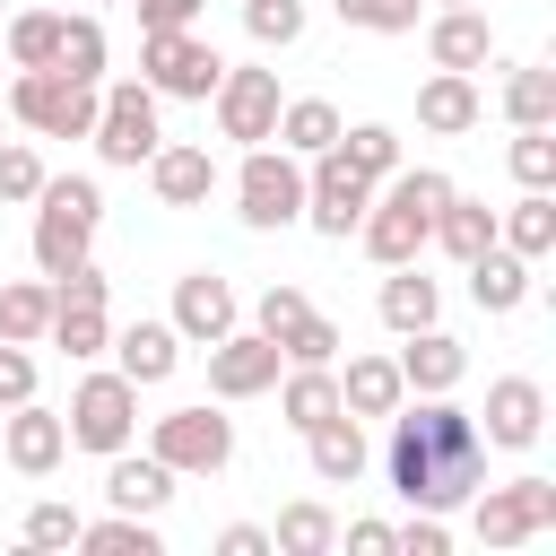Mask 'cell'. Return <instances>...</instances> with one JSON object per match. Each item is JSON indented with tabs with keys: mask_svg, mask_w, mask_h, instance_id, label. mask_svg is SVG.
Here are the masks:
<instances>
[{
	"mask_svg": "<svg viewBox=\"0 0 556 556\" xmlns=\"http://www.w3.org/2000/svg\"><path fill=\"white\" fill-rule=\"evenodd\" d=\"M382 469H391V495L408 513H460L486 486V434L469 408H452V391H408L391 408Z\"/></svg>",
	"mask_w": 556,
	"mask_h": 556,
	"instance_id": "6da1fadb",
	"label": "cell"
},
{
	"mask_svg": "<svg viewBox=\"0 0 556 556\" xmlns=\"http://www.w3.org/2000/svg\"><path fill=\"white\" fill-rule=\"evenodd\" d=\"M96 226H104V191L87 174H43V191H35V269L43 278L78 269L87 243H96Z\"/></svg>",
	"mask_w": 556,
	"mask_h": 556,
	"instance_id": "7a4b0ae2",
	"label": "cell"
},
{
	"mask_svg": "<svg viewBox=\"0 0 556 556\" xmlns=\"http://www.w3.org/2000/svg\"><path fill=\"white\" fill-rule=\"evenodd\" d=\"M235 217L252 226V235H278V226H295L304 217V156H287V148H243V165H235Z\"/></svg>",
	"mask_w": 556,
	"mask_h": 556,
	"instance_id": "3957f363",
	"label": "cell"
},
{
	"mask_svg": "<svg viewBox=\"0 0 556 556\" xmlns=\"http://www.w3.org/2000/svg\"><path fill=\"white\" fill-rule=\"evenodd\" d=\"M61 426H70V452H122L130 434H139V382L130 374H87L78 391H70V408H61Z\"/></svg>",
	"mask_w": 556,
	"mask_h": 556,
	"instance_id": "277c9868",
	"label": "cell"
},
{
	"mask_svg": "<svg viewBox=\"0 0 556 556\" xmlns=\"http://www.w3.org/2000/svg\"><path fill=\"white\" fill-rule=\"evenodd\" d=\"M217 43L208 35H191V26H148L139 35V78L156 87V96H182V104H208V87H217Z\"/></svg>",
	"mask_w": 556,
	"mask_h": 556,
	"instance_id": "5b68a950",
	"label": "cell"
},
{
	"mask_svg": "<svg viewBox=\"0 0 556 556\" xmlns=\"http://www.w3.org/2000/svg\"><path fill=\"white\" fill-rule=\"evenodd\" d=\"M87 139H96L104 165H148L156 139H165V130H156V87H148V78L96 87V130H87Z\"/></svg>",
	"mask_w": 556,
	"mask_h": 556,
	"instance_id": "8992f818",
	"label": "cell"
},
{
	"mask_svg": "<svg viewBox=\"0 0 556 556\" xmlns=\"http://www.w3.org/2000/svg\"><path fill=\"white\" fill-rule=\"evenodd\" d=\"M9 122L43 130V139H87L96 130V87H78L61 70H17L9 78Z\"/></svg>",
	"mask_w": 556,
	"mask_h": 556,
	"instance_id": "52a82bcc",
	"label": "cell"
},
{
	"mask_svg": "<svg viewBox=\"0 0 556 556\" xmlns=\"http://www.w3.org/2000/svg\"><path fill=\"white\" fill-rule=\"evenodd\" d=\"M148 452H156L174 478H217V469L235 460V417H217V408H165V417L148 426Z\"/></svg>",
	"mask_w": 556,
	"mask_h": 556,
	"instance_id": "ba28073f",
	"label": "cell"
},
{
	"mask_svg": "<svg viewBox=\"0 0 556 556\" xmlns=\"http://www.w3.org/2000/svg\"><path fill=\"white\" fill-rule=\"evenodd\" d=\"M469 530L486 547H521L539 530H556V478H513V486H478L469 495Z\"/></svg>",
	"mask_w": 556,
	"mask_h": 556,
	"instance_id": "9c48e42d",
	"label": "cell"
},
{
	"mask_svg": "<svg viewBox=\"0 0 556 556\" xmlns=\"http://www.w3.org/2000/svg\"><path fill=\"white\" fill-rule=\"evenodd\" d=\"M365 200H374V182H365L339 148L304 156V226H313V235L348 243V235H356V217H365Z\"/></svg>",
	"mask_w": 556,
	"mask_h": 556,
	"instance_id": "30bf717a",
	"label": "cell"
},
{
	"mask_svg": "<svg viewBox=\"0 0 556 556\" xmlns=\"http://www.w3.org/2000/svg\"><path fill=\"white\" fill-rule=\"evenodd\" d=\"M208 104H217V139H235V148H261L269 130H278V70H217V87H208Z\"/></svg>",
	"mask_w": 556,
	"mask_h": 556,
	"instance_id": "8fae6325",
	"label": "cell"
},
{
	"mask_svg": "<svg viewBox=\"0 0 556 556\" xmlns=\"http://www.w3.org/2000/svg\"><path fill=\"white\" fill-rule=\"evenodd\" d=\"M287 374V356H278V339H261V330H226V339H208V391L217 400H261L269 382Z\"/></svg>",
	"mask_w": 556,
	"mask_h": 556,
	"instance_id": "7c38bea8",
	"label": "cell"
},
{
	"mask_svg": "<svg viewBox=\"0 0 556 556\" xmlns=\"http://www.w3.org/2000/svg\"><path fill=\"white\" fill-rule=\"evenodd\" d=\"M478 417H486L478 434H486L495 452H530V443L547 434V391H539L530 374H495V382H486V408H478Z\"/></svg>",
	"mask_w": 556,
	"mask_h": 556,
	"instance_id": "4fadbf2b",
	"label": "cell"
},
{
	"mask_svg": "<svg viewBox=\"0 0 556 556\" xmlns=\"http://www.w3.org/2000/svg\"><path fill=\"white\" fill-rule=\"evenodd\" d=\"M426 235H434V217L408 208V200H391V191L374 182V200H365V217H356V243H365L382 269H400V261H426Z\"/></svg>",
	"mask_w": 556,
	"mask_h": 556,
	"instance_id": "5bb4252c",
	"label": "cell"
},
{
	"mask_svg": "<svg viewBox=\"0 0 556 556\" xmlns=\"http://www.w3.org/2000/svg\"><path fill=\"white\" fill-rule=\"evenodd\" d=\"M0 460H9L17 478H52V469L70 460V426H61L52 408H35V400H17V408L0 417Z\"/></svg>",
	"mask_w": 556,
	"mask_h": 556,
	"instance_id": "9a60e30c",
	"label": "cell"
},
{
	"mask_svg": "<svg viewBox=\"0 0 556 556\" xmlns=\"http://www.w3.org/2000/svg\"><path fill=\"white\" fill-rule=\"evenodd\" d=\"M235 321H243V304H235V287H226L217 269H182V278H174V330H182L191 348L226 339Z\"/></svg>",
	"mask_w": 556,
	"mask_h": 556,
	"instance_id": "2e32d148",
	"label": "cell"
},
{
	"mask_svg": "<svg viewBox=\"0 0 556 556\" xmlns=\"http://www.w3.org/2000/svg\"><path fill=\"white\" fill-rule=\"evenodd\" d=\"M104 504L156 521V513L174 504V469H165L156 452H130V443H122V452H104Z\"/></svg>",
	"mask_w": 556,
	"mask_h": 556,
	"instance_id": "e0dca14e",
	"label": "cell"
},
{
	"mask_svg": "<svg viewBox=\"0 0 556 556\" xmlns=\"http://www.w3.org/2000/svg\"><path fill=\"white\" fill-rule=\"evenodd\" d=\"M426 52H434V70H486L495 61V26H486V9L469 0V9H434V26H426Z\"/></svg>",
	"mask_w": 556,
	"mask_h": 556,
	"instance_id": "ac0fdd59",
	"label": "cell"
},
{
	"mask_svg": "<svg viewBox=\"0 0 556 556\" xmlns=\"http://www.w3.org/2000/svg\"><path fill=\"white\" fill-rule=\"evenodd\" d=\"M478 122H486V96H478V78H469V70H434V78L417 87V130L460 139V130H478Z\"/></svg>",
	"mask_w": 556,
	"mask_h": 556,
	"instance_id": "d6986e66",
	"label": "cell"
},
{
	"mask_svg": "<svg viewBox=\"0 0 556 556\" xmlns=\"http://www.w3.org/2000/svg\"><path fill=\"white\" fill-rule=\"evenodd\" d=\"M148 182H156V200H165V208H200V200L217 191V156H208V148H191V139H156Z\"/></svg>",
	"mask_w": 556,
	"mask_h": 556,
	"instance_id": "ffe728a7",
	"label": "cell"
},
{
	"mask_svg": "<svg viewBox=\"0 0 556 556\" xmlns=\"http://www.w3.org/2000/svg\"><path fill=\"white\" fill-rule=\"evenodd\" d=\"M391 365H400V382H408V391H460L469 348H460L452 330H434V321H426V330H408V339H400V356H391Z\"/></svg>",
	"mask_w": 556,
	"mask_h": 556,
	"instance_id": "44dd1931",
	"label": "cell"
},
{
	"mask_svg": "<svg viewBox=\"0 0 556 556\" xmlns=\"http://www.w3.org/2000/svg\"><path fill=\"white\" fill-rule=\"evenodd\" d=\"M304 460H313V478H321V486H356L374 452H365V426H356V417L339 408V417L304 426Z\"/></svg>",
	"mask_w": 556,
	"mask_h": 556,
	"instance_id": "7402d4cb",
	"label": "cell"
},
{
	"mask_svg": "<svg viewBox=\"0 0 556 556\" xmlns=\"http://www.w3.org/2000/svg\"><path fill=\"white\" fill-rule=\"evenodd\" d=\"M174 365H182V330H174V321H130V330H113V374H130L139 391L165 382Z\"/></svg>",
	"mask_w": 556,
	"mask_h": 556,
	"instance_id": "603a6c76",
	"label": "cell"
},
{
	"mask_svg": "<svg viewBox=\"0 0 556 556\" xmlns=\"http://www.w3.org/2000/svg\"><path fill=\"white\" fill-rule=\"evenodd\" d=\"M460 269H469V304H478V313H521V304H530V261H521V252L486 243V252L460 261Z\"/></svg>",
	"mask_w": 556,
	"mask_h": 556,
	"instance_id": "cb8c5ba5",
	"label": "cell"
},
{
	"mask_svg": "<svg viewBox=\"0 0 556 556\" xmlns=\"http://www.w3.org/2000/svg\"><path fill=\"white\" fill-rule=\"evenodd\" d=\"M374 313H382V330H400V339H408V330H426V321L443 313V287H434V278H426L417 261H400V269L382 278V295H374Z\"/></svg>",
	"mask_w": 556,
	"mask_h": 556,
	"instance_id": "d4e9b609",
	"label": "cell"
},
{
	"mask_svg": "<svg viewBox=\"0 0 556 556\" xmlns=\"http://www.w3.org/2000/svg\"><path fill=\"white\" fill-rule=\"evenodd\" d=\"M278 417L304 434V426H321V417H339V365H287L278 382Z\"/></svg>",
	"mask_w": 556,
	"mask_h": 556,
	"instance_id": "484cf974",
	"label": "cell"
},
{
	"mask_svg": "<svg viewBox=\"0 0 556 556\" xmlns=\"http://www.w3.org/2000/svg\"><path fill=\"white\" fill-rule=\"evenodd\" d=\"M400 400H408V382H400L391 356H348V374H339V408L348 417H391Z\"/></svg>",
	"mask_w": 556,
	"mask_h": 556,
	"instance_id": "4316f807",
	"label": "cell"
},
{
	"mask_svg": "<svg viewBox=\"0 0 556 556\" xmlns=\"http://www.w3.org/2000/svg\"><path fill=\"white\" fill-rule=\"evenodd\" d=\"M269 139H278L287 156H321V148L339 139V104H330V96H287V104H278V130H269Z\"/></svg>",
	"mask_w": 556,
	"mask_h": 556,
	"instance_id": "83f0119b",
	"label": "cell"
},
{
	"mask_svg": "<svg viewBox=\"0 0 556 556\" xmlns=\"http://www.w3.org/2000/svg\"><path fill=\"white\" fill-rule=\"evenodd\" d=\"M495 243L521 252V261H547V252H556V200H547V191H521V200L495 217Z\"/></svg>",
	"mask_w": 556,
	"mask_h": 556,
	"instance_id": "f1b7e54d",
	"label": "cell"
},
{
	"mask_svg": "<svg viewBox=\"0 0 556 556\" xmlns=\"http://www.w3.org/2000/svg\"><path fill=\"white\" fill-rule=\"evenodd\" d=\"M426 243H443L452 261H478V252L495 243V208H486V200H460V191H452V200L434 208V235H426Z\"/></svg>",
	"mask_w": 556,
	"mask_h": 556,
	"instance_id": "f546056e",
	"label": "cell"
},
{
	"mask_svg": "<svg viewBox=\"0 0 556 556\" xmlns=\"http://www.w3.org/2000/svg\"><path fill=\"white\" fill-rule=\"evenodd\" d=\"M43 339H52L70 365H96V356L113 348V321H104V304H61V295H52V330H43Z\"/></svg>",
	"mask_w": 556,
	"mask_h": 556,
	"instance_id": "4dcf8cb0",
	"label": "cell"
},
{
	"mask_svg": "<svg viewBox=\"0 0 556 556\" xmlns=\"http://www.w3.org/2000/svg\"><path fill=\"white\" fill-rule=\"evenodd\" d=\"M43 330H52V278H9L0 287V339L43 348Z\"/></svg>",
	"mask_w": 556,
	"mask_h": 556,
	"instance_id": "1f68e13d",
	"label": "cell"
},
{
	"mask_svg": "<svg viewBox=\"0 0 556 556\" xmlns=\"http://www.w3.org/2000/svg\"><path fill=\"white\" fill-rule=\"evenodd\" d=\"M104 26L96 17H61V43H52V70L61 78H78V87H104Z\"/></svg>",
	"mask_w": 556,
	"mask_h": 556,
	"instance_id": "d6a6232c",
	"label": "cell"
},
{
	"mask_svg": "<svg viewBox=\"0 0 556 556\" xmlns=\"http://www.w3.org/2000/svg\"><path fill=\"white\" fill-rule=\"evenodd\" d=\"M504 122H513V130H539V122H556V70H547V61H530V70H504Z\"/></svg>",
	"mask_w": 556,
	"mask_h": 556,
	"instance_id": "836d02e7",
	"label": "cell"
},
{
	"mask_svg": "<svg viewBox=\"0 0 556 556\" xmlns=\"http://www.w3.org/2000/svg\"><path fill=\"white\" fill-rule=\"evenodd\" d=\"M365 182H382V174H400V130L391 122H339V139H330Z\"/></svg>",
	"mask_w": 556,
	"mask_h": 556,
	"instance_id": "e575fe53",
	"label": "cell"
},
{
	"mask_svg": "<svg viewBox=\"0 0 556 556\" xmlns=\"http://www.w3.org/2000/svg\"><path fill=\"white\" fill-rule=\"evenodd\" d=\"M269 547H278V556H330V547H339L330 504H313V495H304V504H287V513H278V530H269Z\"/></svg>",
	"mask_w": 556,
	"mask_h": 556,
	"instance_id": "d590c367",
	"label": "cell"
},
{
	"mask_svg": "<svg viewBox=\"0 0 556 556\" xmlns=\"http://www.w3.org/2000/svg\"><path fill=\"white\" fill-rule=\"evenodd\" d=\"M78 547H96V556H165V539H156V521H148V513H104V521H78Z\"/></svg>",
	"mask_w": 556,
	"mask_h": 556,
	"instance_id": "8d00e7d4",
	"label": "cell"
},
{
	"mask_svg": "<svg viewBox=\"0 0 556 556\" xmlns=\"http://www.w3.org/2000/svg\"><path fill=\"white\" fill-rule=\"evenodd\" d=\"M52 43H61V17H52V9H17L9 35H0L9 70H52Z\"/></svg>",
	"mask_w": 556,
	"mask_h": 556,
	"instance_id": "74e56055",
	"label": "cell"
},
{
	"mask_svg": "<svg viewBox=\"0 0 556 556\" xmlns=\"http://www.w3.org/2000/svg\"><path fill=\"white\" fill-rule=\"evenodd\" d=\"M504 165H513V182H521V191H556V122H539V130H513Z\"/></svg>",
	"mask_w": 556,
	"mask_h": 556,
	"instance_id": "f35d334b",
	"label": "cell"
},
{
	"mask_svg": "<svg viewBox=\"0 0 556 556\" xmlns=\"http://www.w3.org/2000/svg\"><path fill=\"white\" fill-rule=\"evenodd\" d=\"M243 35H252L261 52H287V43L304 35V0H243Z\"/></svg>",
	"mask_w": 556,
	"mask_h": 556,
	"instance_id": "ab89813d",
	"label": "cell"
},
{
	"mask_svg": "<svg viewBox=\"0 0 556 556\" xmlns=\"http://www.w3.org/2000/svg\"><path fill=\"white\" fill-rule=\"evenodd\" d=\"M304 313H313V295H304L295 278H278V287H261V304H252V330H261V339H287Z\"/></svg>",
	"mask_w": 556,
	"mask_h": 556,
	"instance_id": "60d3db41",
	"label": "cell"
},
{
	"mask_svg": "<svg viewBox=\"0 0 556 556\" xmlns=\"http://www.w3.org/2000/svg\"><path fill=\"white\" fill-rule=\"evenodd\" d=\"M278 356H287V365H339V321H330V313H304V321L278 339Z\"/></svg>",
	"mask_w": 556,
	"mask_h": 556,
	"instance_id": "b9f144b4",
	"label": "cell"
},
{
	"mask_svg": "<svg viewBox=\"0 0 556 556\" xmlns=\"http://www.w3.org/2000/svg\"><path fill=\"white\" fill-rule=\"evenodd\" d=\"M348 26H365V35H408L417 17H426V0H330Z\"/></svg>",
	"mask_w": 556,
	"mask_h": 556,
	"instance_id": "7bdbcfd3",
	"label": "cell"
},
{
	"mask_svg": "<svg viewBox=\"0 0 556 556\" xmlns=\"http://www.w3.org/2000/svg\"><path fill=\"white\" fill-rule=\"evenodd\" d=\"M43 191V156L26 148V139H0V200L17 208V200H35Z\"/></svg>",
	"mask_w": 556,
	"mask_h": 556,
	"instance_id": "ee69618b",
	"label": "cell"
},
{
	"mask_svg": "<svg viewBox=\"0 0 556 556\" xmlns=\"http://www.w3.org/2000/svg\"><path fill=\"white\" fill-rule=\"evenodd\" d=\"M391 547L400 556H452V530H443V513H408V521H391Z\"/></svg>",
	"mask_w": 556,
	"mask_h": 556,
	"instance_id": "f6af8a7d",
	"label": "cell"
},
{
	"mask_svg": "<svg viewBox=\"0 0 556 556\" xmlns=\"http://www.w3.org/2000/svg\"><path fill=\"white\" fill-rule=\"evenodd\" d=\"M26 547H78V513H70V504H52V495H43V504H35V513H26Z\"/></svg>",
	"mask_w": 556,
	"mask_h": 556,
	"instance_id": "bcb514c9",
	"label": "cell"
},
{
	"mask_svg": "<svg viewBox=\"0 0 556 556\" xmlns=\"http://www.w3.org/2000/svg\"><path fill=\"white\" fill-rule=\"evenodd\" d=\"M17 400H35V356L17 339H0V408H17Z\"/></svg>",
	"mask_w": 556,
	"mask_h": 556,
	"instance_id": "7dc6e473",
	"label": "cell"
},
{
	"mask_svg": "<svg viewBox=\"0 0 556 556\" xmlns=\"http://www.w3.org/2000/svg\"><path fill=\"white\" fill-rule=\"evenodd\" d=\"M52 295H61V304H104V295H113V278H104L96 261H78V269H61V278H52Z\"/></svg>",
	"mask_w": 556,
	"mask_h": 556,
	"instance_id": "c3c4849f",
	"label": "cell"
},
{
	"mask_svg": "<svg viewBox=\"0 0 556 556\" xmlns=\"http://www.w3.org/2000/svg\"><path fill=\"white\" fill-rule=\"evenodd\" d=\"M130 9H139V35H148V26H191L208 0H130Z\"/></svg>",
	"mask_w": 556,
	"mask_h": 556,
	"instance_id": "681fc988",
	"label": "cell"
},
{
	"mask_svg": "<svg viewBox=\"0 0 556 556\" xmlns=\"http://www.w3.org/2000/svg\"><path fill=\"white\" fill-rule=\"evenodd\" d=\"M217 556H269V530L261 521H226L217 530Z\"/></svg>",
	"mask_w": 556,
	"mask_h": 556,
	"instance_id": "f907efd6",
	"label": "cell"
},
{
	"mask_svg": "<svg viewBox=\"0 0 556 556\" xmlns=\"http://www.w3.org/2000/svg\"><path fill=\"white\" fill-rule=\"evenodd\" d=\"M348 547L356 556H391V521H348Z\"/></svg>",
	"mask_w": 556,
	"mask_h": 556,
	"instance_id": "816d5d0a",
	"label": "cell"
},
{
	"mask_svg": "<svg viewBox=\"0 0 556 556\" xmlns=\"http://www.w3.org/2000/svg\"><path fill=\"white\" fill-rule=\"evenodd\" d=\"M0 139H9V104H0Z\"/></svg>",
	"mask_w": 556,
	"mask_h": 556,
	"instance_id": "f5cc1de1",
	"label": "cell"
},
{
	"mask_svg": "<svg viewBox=\"0 0 556 556\" xmlns=\"http://www.w3.org/2000/svg\"><path fill=\"white\" fill-rule=\"evenodd\" d=\"M434 9H469V0H434Z\"/></svg>",
	"mask_w": 556,
	"mask_h": 556,
	"instance_id": "db71d44e",
	"label": "cell"
}]
</instances>
